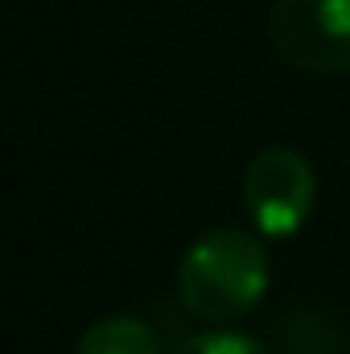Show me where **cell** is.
I'll use <instances>...</instances> for the list:
<instances>
[{"label": "cell", "mask_w": 350, "mask_h": 354, "mask_svg": "<svg viewBox=\"0 0 350 354\" xmlns=\"http://www.w3.org/2000/svg\"><path fill=\"white\" fill-rule=\"evenodd\" d=\"M268 280L272 272L260 239L239 227H214L185 248L177 264V297L190 317L227 326L260 305Z\"/></svg>", "instance_id": "6da1fadb"}, {"label": "cell", "mask_w": 350, "mask_h": 354, "mask_svg": "<svg viewBox=\"0 0 350 354\" xmlns=\"http://www.w3.org/2000/svg\"><path fill=\"white\" fill-rule=\"evenodd\" d=\"M268 37L305 75H350V0H272Z\"/></svg>", "instance_id": "7a4b0ae2"}, {"label": "cell", "mask_w": 350, "mask_h": 354, "mask_svg": "<svg viewBox=\"0 0 350 354\" xmlns=\"http://www.w3.org/2000/svg\"><path fill=\"white\" fill-rule=\"evenodd\" d=\"M317 198V177L305 153L272 145L243 169V206L264 239H288L305 227Z\"/></svg>", "instance_id": "3957f363"}, {"label": "cell", "mask_w": 350, "mask_h": 354, "mask_svg": "<svg viewBox=\"0 0 350 354\" xmlns=\"http://www.w3.org/2000/svg\"><path fill=\"white\" fill-rule=\"evenodd\" d=\"M75 354H161V338L149 322L132 313H116V317L87 326Z\"/></svg>", "instance_id": "277c9868"}, {"label": "cell", "mask_w": 350, "mask_h": 354, "mask_svg": "<svg viewBox=\"0 0 350 354\" xmlns=\"http://www.w3.org/2000/svg\"><path fill=\"white\" fill-rule=\"evenodd\" d=\"M174 354H272V351L260 338L239 334V330H206V334L185 338Z\"/></svg>", "instance_id": "5b68a950"}]
</instances>
